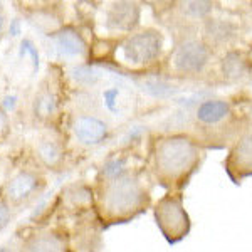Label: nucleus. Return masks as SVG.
Here are the masks:
<instances>
[{
	"mask_svg": "<svg viewBox=\"0 0 252 252\" xmlns=\"http://www.w3.org/2000/svg\"><path fill=\"white\" fill-rule=\"evenodd\" d=\"M204 161L197 138L187 133L158 135L150 146V172L168 192H182Z\"/></svg>",
	"mask_w": 252,
	"mask_h": 252,
	"instance_id": "nucleus-1",
	"label": "nucleus"
},
{
	"mask_svg": "<svg viewBox=\"0 0 252 252\" xmlns=\"http://www.w3.org/2000/svg\"><path fill=\"white\" fill-rule=\"evenodd\" d=\"M152 204L148 185L140 173L128 172L115 180L101 182L97 190V210L103 220L123 223L143 214Z\"/></svg>",
	"mask_w": 252,
	"mask_h": 252,
	"instance_id": "nucleus-2",
	"label": "nucleus"
},
{
	"mask_svg": "<svg viewBox=\"0 0 252 252\" xmlns=\"http://www.w3.org/2000/svg\"><path fill=\"white\" fill-rule=\"evenodd\" d=\"M163 54V34L155 27H145L126 35L115 49V61L128 69H146Z\"/></svg>",
	"mask_w": 252,
	"mask_h": 252,
	"instance_id": "nucleus-3",
	"label": "nucleus"
},
{
	"mask_svg": "<svg viewBox=\"0 0 252 252\" xmlns=\"http://www.w3.org/2000/svg\"><path fill=\"white\" fill-rule=\"evenodd\" d=\"M214 51L202 37H187L177 44L166 59V72L175 78H192L209 67Z\"/></svg>",
	"mask_w": 252,
	"mask_h": 252,
	"instance_id": "nucleus-4",
	"label": "nucleus"
},
{
	"mask_svg": "<svg viewBox=\"0 0 252 252\" xmlns=\"http://www.w3.org/2000/svg\"><path fill=\"white\" fill-rule=\"evenodd\" d=\"M158 230L168 244L182 242L190 234L192 222L184 205V193L168 192L153 207Z\"/></svg>",
	"mask_w": 252,
	"mask_h": 252,
	"instance_id": "nucleus-5",
	"label": "nucleus"
},
{
	"mask_svg": "<svg viewBox=\"0 0 252 252\" xmlns=\"http://www.w3.org/2000/svg\"><path fill=\"white\" fill-rule=\"evenodd\" d=\"M44 189H46V180L42 175L34 170L22 168L5 182L2 195L12 207H22L39 197Z\"/></svg>",
	"mask_w": 252,
	"mask_h": 252,
	"instance_id": "nucleus-6",
	"label": "nucleus"
},
{
	"mask_svg": "<svg viewBox=\"0 0 252 252\" xmlns=\"http://www.w3.org/2000/svg\"><path fill=\"white\" fill-rule=\"evenodd\" d=\"M223 168L235 185H241L246 178L252 177V126L244 128L230 145Z\"/></svg>",
	"mask_w": 252,
	"mask_h": 252,
	"instance_id": "nucleus-7",
	"label": "nucleus"
},
{
	"mask_svg": "<svg viewBox=\"0 0 252 252\" xmlns=\"http://www.w3.org/2000/svg\"><path fill=\"white\" fill-rule=\"evenodd\" d=\"M141 20V7L138 2H128V0H120L113 2L104 12V27L108 32L115 34H133Z\"/></svg>",
	"mask_w": 252,
	"mask_h": 252,
	"instance_id": "nucleus-8",
	"label": "nucleus"
},
{
	"mask_svg": "<svg viewBox=\"0 0 252 252\" xmlns=\"http://www.w3.org/2000/svg\"><path fill=\"white\" fill-rule=\"evenodd\" d=\"M234 120V106L230 101L222 97L204 99L195 108V121L204 131H220L223 125Z\"/></svg>",
	"mask_w": 252,
	"mask_h": 252,
	"instance_id": "nucleus-9",
	"label": "nucleus"
},
{
	"mask_svg": "<svg viewBox=\"0 0 252 252\" xmlns=\"http://www.w3.org/2000/svg\"><path fill=\"white\" fill-rule=\"evenodd\" d=\"M72 135L83 146H97L109 136V126L103 118L96 115H79L71 125Z\"/></svg>",
	"mask_w": 252,
	"mask_h": 252,
	"instance_id": "nucleus-10",
	"label": "nucleus"
},
{
	"mask_svg": "<svg viewBox=\"0 0 252 252\" xmlns=\"http://www.w3.org/2000/svg\"><path fill=\"white\" fill-rule=\"evenodd\" d=\"M52 49L61 59H84L88 56V44L74 27H63L51 34Z\"/></svg>",
	"mask_w": 252,
	"mask_h": 252,
	"instance_id": "nucleus-11",
	"label": "nucleus"
},
{
	"mask_svg": "<svg viewBox=\"0 0 252 252\" xmlns=\"http://www.w3.org/2000/svg\"><path fill=\"white\" fill-rule=\"evenodd\" d=\"M252 72V61L241 49H229L219 61V74L225 83H239Z\"/></svg>",
	"mask_w": 252,
	"mask_h": 252,
	"instance_id": "nucleus-12",
	"label": "nucleus"
},
{
	"mask_svg": "<svg viewBox=\"0 0 252 252\" xmlns=\"http://www.w3.org/2000/svg\"><path fill=\"white\" fill-rule=\"evenodd\" d=\"M237 37V27L234 22L225 19H207L204 24V34H202V40L210 49H222L227 47L234 42Z\"/></svg>",
	"mask_w": 252,
	"mask_h": 252,
	"instance_id": "nucleus-13",
	"label": "nucleus"
},
{
	"mask_svg": "<svg viewBox=\"0 0 252 252\" xmlns=\"http://www.w3.org/2000/svg\"><path fill=\"white\" fill-rule=\"evenodd\" d=\"M20 252H71V249L66 235L58 230H47L27 237Z\"/></svg>",
	"mask_w": 252,
	"mask_h": 252,
	"instance_id": "nucleus-14",
	"label": "nucleus"
},
{
	"mask_svg": "<svg viewBox=\"0 0 252 252\" xmlns=\"http://www.w3.org/2000/svg\"><path fill=\"white\" fill-rule=\"evenodd\" d=\"M58 108H59V101L56 91L51 86L42 84L37 89V93H35L34 101H32V113H34V116L40 121H47L52 116H56Z\"/></svg>",
	"mask_w": 252,
	"mask_h": 252,
	"instance_id": "nucleus-15",
	"label": "nucleus"
},
{
	"mask_svg": "<svg viewBox=\"0 0 252 252\" xmlns=\"http://www.w3.org/2000/svg\"><path fill=\"white\" fill-rule=\"evenodd\" d=\"M35 155H37L39 161L44 166H47V168H58L63 163L64 150L58 138L42 136L35 143Z\"/></svg>",
	"mask_w": 252,
	"mask_h": 252,
	"instance_id": "nucleus-16",
	"label": "nucleus"
},
{
	"mask_svg": "<svg viewBox=\"0 0 252 252\" xmlns=\"http://www.w3.org/2000/svg\"><path fill=\"white\" fill-rule=\"evenodd\" d=\"M63 197L72 209H89V207L94 204V193H93V190L88 185L83 184L69 185L63 192Z\"/></svg>",
	"mask_w": 252,
	"mask_h": 252,
	"instance_id": "nucleus-17",
	"label": "nucleus"
},
{
	"mask_svg": "<svg viewBox=\"0 0 252 252\" xmlns=\"http://www.w3.org/2000/svg\"><path fill=\"white\" fill-rule=\"evenodd\" d=\"M178 5L184 17L190 20H207L214 10V2L207 0H189V2H180Z\"/></svg>",
	"mask_w": 252,
	"mask_h": 252,
	"instance_id": "nucleus-18",
	"label": "nucleus"
},
{
	"mask_svg": "<svg viewBox=\"0 0 252 252\" xmlns=\"http://www.w3.org/2000/svg\"><path fill=\"white\" fill-rule=\"evenodd\" d=\"M71 78L81 88H93L99 83L101 72L91 64H78L71 69Z\"/></svg>",
	"mask_w": 252,
	"mask_h": 252,
	"instance_id": "nucleus-19",
	"label": "nucleus"
},
{
	"mask_svg": "<svg viewBox=\"0 0 252 252\" xmlns=\"http://www.w3.org/2000/svg\"><path fill=\"white\" fill-rule=\"evenodd\" d=\"M131 172L128 168V160L125 157H111L104 161V165L99 170V177L101 182H108V180H115L118 177H123L125 173Z\"/></svg>",
	"mask_w": 252,
	"mask_h": 252,
	"instance_id": "nucleus-20",
	"label": "nucleus"
},
{
	"mask_svg": "<svg viewBox=\"0 0 252 252\" xmlns=\"http://www.w3.org/2000/svg\"><path fill=\"white\" fill-rule=\"evenodd\" d=\"M103 104L104 108L108 109L109 113H115V115H120L121 113V89L118 86H111L103 91Z\"/></svg>",
	"mask_w": 252,
	"mask_h": 252,
	"instance_id": "nucleus-21",
	"label": "nucleus"
},
{
	"mask_svg": "<svg viewBox=\"0 0 252 252\" xmlns=\"http://www.w3.org/2000/svg\"><path fill=\"white\" fill-rule=\"evenodd\" d=\"M24 58L31 59L32 72L35 74V72H37V69H39V51H37V46H35L31 39H22V42H20L19 59H24Z\"/></svg>",
	"mask_w": 252,
	"mask_h": 252,
	"instance_id": "nucleus-22",
	"label": "nucleus"
},
{
	"mask_svg": "<svg viewBox=\"0 0 252 252\" xmlns=\"http://www.w3.org/2000/svg\"><path fill=\"white\" fill-rule=\"evenodd\" d=\"M12 220V205L3 198V195L0 197V230L5 229Z\"/></svg>",
	"mask_w": 252,
	"mask_h": 252,
	"instance_id": "nucleus-23",
	"label": "nucleus"
},
{
	"mask_svg": "<svg viewBox=\"0 0 252 252\" xmlns=\"http://www.w3.org/2000/svg\"><path fill=\"white\" fill-rule=\"evenodd\" d=\"M17 104H19V97L15 94H5L2 97V101H0V108H2L7 115L12 113V111H15Z\"/></svg>",
	"mask_w": 252,
	"mask_h": 252,
	"instance_id": "nucleus-24",
	"label": "nucleus"
},
{
	"mask_svg": "<svg viewBox=\"0 0 252 252\" xmlns=\"http://www.w3.org/2000/svg\"><path fill=\"white\" fill-rule=\"evenodd\" d=\"M9 128H10V123H9V115L0 108V140L7 136L9 133Z\"/></svg>",
	"mask_w": 252,
	"mask_h": 252,
	"instance_id": "nucleus-25",
	"label": "nucleus"
},
{
	"mask_svg": "<svg viewBox=\"0 0 252 252\" xmlns=\"http://www.w3.org/2000/svg\"><path fill=\"white\" fill-rule=\"evenodd\" d=\"M9 32L12 34V37H15V35L20 34V20L19 19L10 20V29H9Z\"/></svg>",
	"mask_w": 252,
	"mask_h": 252,
	"instance_id": "nucleus-26",
	"label": "nucleus"
},
{
	"mask_svg": "<svg viewBox=\"0 0 252 252\" xmlns=\"http://www.w3.org/2000/svg\"><path fill=\"white\" fill-rule=\"evenodd\" d=\"M3 31H5V15H3V10L0 7V37L3 35Z\"/></svg>",
	"mask_w": 252,
	"mask_h": 252,
	"instance_id": "nucleus-27",
	"label": "nucleus"
},
{
	"mask_svg": "<svg viewBox=\"0 0 252 252\" xmlns=\"http://www.w3.org/2000/svg\"><path fill=\"white\" fill-rule=\"evenodd\" d=\"M9 246H10V244H9ZM9 246L2 247V249H0V252H14V249H10V251H9Z\"/></svg>",
	"mask_w": 252,
	"mask_h": 252,
	"instance_id": "nucleus-28",
	"label": "nucleus"
},
{
	"mask_svg": "<svg viewBox=\"0 0 252 252\" xmlns=\"http://www.w3.org/2000/svg\"><path fill=\"white\" fill-rule=\"evenodd\" d=\"M249 118H251V121H252V109H251V115H249Z\"/></svg>",
	"mask_w": 252,
	"mask_h": 252,
	"instance_id": "nucleus-29",
	"label": "nucleus"
}]
</instances>
